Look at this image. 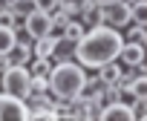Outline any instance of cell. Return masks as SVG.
<instances>
[{
  "label": "cell",
  "instance_id": "obj_1",
  "mask_svg": "<svg viewBox=\"0 0 147 121\" xmlns=\"http://www.w3.org/2000/svg\"><path fill=\"white\" fill-rule=\"evenodd\" d=\"M124 43V35L107 23H98L84 32V38L75 43V61L84 69H98L107 61L118 58V49Z\"/></svg>",
  "mask_w": 147,
  "mask_h": 121
},
{
  "label": "cell",
  "instance_id": "obj_2",
  "mask_svg": "<svg viewBox=\"0 0 147 121\" xmlns=\"http://www.w3.org/2000/svg\"><path fill=\"white\" fill-rule=\"evenodd\" d=\"M46 84H49V95L55 101H72L75 95L84 92L87 69L78 64L75 58L72 61H55L49 75H46Z\"/></svg>",
  "mask_w": 147,
  "mask_h": 121
},
{
  "label": "cell",
  "instance_id": "obj_3",
  "mask_svg": "<svg viewBox=\"0 0 147 121\" xmlns=\"http://www.w3.org/2000/svg\"><path fill=\"white\" fill-rule=\"evenodd\" d=\"M29 67H23V64H12V67H6L3 72H0V92H9V95H15V98H26V92H29Z\"/></svg>",
  "mask_w": 147,
  "mask_h": 121
},
{
  "label": "cell",
  "instance_id": "obj_4",
  "mask_svg": "<svg viewBox=\"0 0 147 121\" xmlns=\"http://www.w3.org/2000/svg\"><path fill=\"white\" fill-rule=\"evenodd\" d=\"M101 23L113 26V29H124L130 26V3L127 0H113V3H101Z\"/></svg>",
  "mask_w": 147,
  "mask_h": 121
},
{
  "label": "cell",
  "instance_id": "obj_5",
  "mask_svg": "<svg viewBox=\"0 0 147 121\" xmlns=\"http://www.w3.org/2000/svg\"><path fill=\"white\" fill-rule=\"evenodd\" d=\"M20 32L29 38V40H35V38H43V35H49V15L46 12H29L23 20H20Z\"/></svg>",
  "mask_w": 147,
  "mask_h": 121
},
{
  "label": "cell",
  "instance_id": "obj_6",
  "mask_svg": "<svg viewBox=\"0 0 147 121\" xmlns=\"http://www.w3.org/2000/svg\"><path fill=\"white\" fill-rule=\"evenodd\" d=\"M144 55H147V43H138V40H124L121 49H118V64L121 67H138L144 64Z\"/></svg>",
  "mask_w": 147,
  "mask_h": 121
},
{
  "label": "cell",
  "instance_id": "obj_7",
  "mask_svg": "<svg viewBox=\"0 0 147 121\" xmlns=\"http://www.w3.org/2000/svg\"><path fill=\"white\" fill-rule=\"evenodd\" d=\"M26 115H29V107L23 98L0 92V118H26Z\"/></svg>",
  "mask_w": 147,
  "mask_h": 121
},
{
  "label": "cell",
  "instance_id": "obj_8",
  "mask_svg": "<svg viewBox=\"0 0 147 121\" xmlns=\"http://www.w3.org/2000/svg\"><path fill=\"white\" fill-rule=\"evenodd\" d=\"M26 104H52L55 98L49 95V84H46V78L43 75H32L29 78V92H26V98H23Z\"/></svg>",
  "mask_w": 147,
  "mask_h": 121
},
{
  "label": "cell",
  "instance_id": "obj_9",
  "mask_svg": "<svg viewBox=\"0 0 147 121\" xmlns=\"http://www.w3.org/2000/svg\"><path fill=\"white\" fill-rule=\"evenodd\" d=\"M32 58H35V55H32V40H29V38H20V35H18L15 46H12V49L6 52V61H9V67H12V64H23V67H26Z\"/></svg>",
  "mask_w": 147,
  "mask_h": 121
},
{
  "label": "cell",
  "instance_id": "obj_10",
  "mask_svg": "<svg viewBox=\"0 0 147 121\" xmlns=\"http://www.w3.org/2000/svg\"><path fill=\"white\" fill-rule=\"evenodd\" d=\"M75 17H78V20H81L87 29L98 26V23H101V3H98V0H84Z\"/></svg>",
  "mask_w": 147,
  "mask_h": 121
},
{
  "label": "cell",
  "instance_id": "obj_11",
  "mask_svg": "<svg viewBox=\"0 0 147 121\" xmlns=\"http://www.w3.org/2000/svg\"><path fill=\"white\" fill-rule=\"evenodd\" d=\"M52 64H55V61H72V58H75V43H72V40H66L63 35H58L55 38V49H52Z\"/></svg>",
  "mask_w": 147,
  "mask_h": 121
},
{
  "label": "cell",
  "instance_id": "obj_12",
  "mask_svg": "<svg viewBox=\"0 0 147 121\" xmlns=\"http://www.w3.org/2000/svg\"><path fill=\"white\" fill-rule=\"evenodd\" d=\"M121 69H124V67L118 64V61H107V64H101V67L95 69V75L101 78V84H107V87H110V84H118Z\"/></svg>",
  "mask_w": 147,
  "mask_h": 121
},
{
  "label": "cell",
  "instance_id": "obj_13",
  "mask_svg": "<svg viewBox=\"0 0 147 121\" xmlns=\"http://www.w3.org/2000/svg\"><path fill=\"white\" fill-rule=\"evenodd\" d=\"M101 118H124V121H133V112H130L127 104H121V101H110V104L101 107Z\"/></svg>",
  "mask_w": 147,
  "mask_h": 121
},
{
  "label": "cell",
  "instance_id": "obj_14",
  "mask_svg": "<svg viewBox=\"0 0 147 121\" xmlns=\"http://www.w3.org/2000/svg\"><path fill=\"white\" fill-rule=\"evenodd\" d=\"M15 40H18V29H15L12 23H3V20H0V55H6V52L15 46Z\"/></svg>",
  "mask_w": 147,
  "mask_h": 121
},
{
  "label": "cell",
  "instance_id": "obj_15",
  "mask_svg": "<svg viewBox=\"0 0 147 121\" xmlns=\"http://www.w3.org/2000/svg\"><path fill=\"white\" fill-rule=\"evenodd\" d=\"M52 49H55V35H43V38L32 40V55L35 58H49Z\"/></svg>",
  "mask_w": 147,
  "mask_h": 121
},
{
  "label": "cell",
  "instance_id": "obj_16",
  "mask_svg": "<svg viewBox=\"0 0 147 121\" xmlns=\"http://www.w3.org/2000/svg\"><path fill=\"white\" fill-rule=\"evenodd\" d=\"M84 32H87V26H84V23H81V20H75V17H69V20H66V26H63V32H61V35H63V38H66V40H72V43H78V40H81V38H84Z\"/></svg>",
  "mask_w": 147,
  "mask_h": 121
},
{
  "label": "cell",
  "instance_id": "obj_17",
  "mask_svg": "<svg viewBox=\"0 0 147 121\" xmlns=\"http://www.w3.org/2000/svg\"><path fill=\"white\" fill-rule=\"evenodd\" d=\"M6 6L18 20H23L29 12H35V0H6Z\"/></svg>",
  "mask_w": 147,
  "mask_h": 121
},
{
  "label": "cell",
  "instance_id": "obj_18",
  "mask_svg": "<svg viewBox=\"0 0 147 121\" xmlns=\"http://www.w3.org/2000/svg\"><path fill=\"white\" fill-rule=\"evenodd\" d=\"M130 23H144L147 26V0H133L130 3Z\"/></svg>",
  "mask_w": 147,
  "mask_h": 121
},
{
  "label": "cell",
  "instance_id": "obj_19",
  "mask_svg": "<svg viewBox=\"0 0 147 121\" xmlns=\"http://www.w3.org/2000/svg\"><path fill=\"white\" fill-rule=\"evenodd\" d=\"M26 67H29V75H43L46 78L49 69H52V58H32Z\"/></svg>",
  "mask_w": 147,
  "mask_h": 121
},
{
  "label": "cell",
  "instance_id": "obj_20",
  "mask_svg": "<svg viewBox=\"0 0 147 121\" xmlns=\"http://www.w3.org/2000/svg\"><path fill=\"white\" fill-rule=\"evenodd\" d=\"M124 40H138V43H147V26L144 23H130L124 26Z\"/></svg>",
  "mask_w": 147,
  "mask_h": 121
},
{
  "label": "cell",
  "instance_id": "obj_21",
  "mask_svg": "<svg viewBox=\"0 0 147 121\" xmlns=\"http://www.w3.org/2000/svg\"><path fill=\"white\" fill-rule=\"evenodd\" d=\"M130 89L136 92V98H147V78H144V72L130 81Z\"/></svg>",
  "mask_w": 147,
  "mask_h": 121
},
{
  "label": "cell",
  "instance_id": "obj_22",
  "mask_svg": "<svg viewBox=\"0 0 147 121\" xmlns=\"http://www.w3.org/2000/svg\"><path fill=\"white\" fill-rule=\"evenodd\" d=\"M81 3H84V0H58V9H63L69 17H75L78 9H81Z\"/></svg>",
  "mask_w": 147,
  "mask_h": 121
},
{
  "label": "cell",
  "instance_id": "obj_23",
  "mask_svg": "<svg viewBox=\"0 0 147 121\" xmlns=\"http://www.w3.org/2000/svg\"><path fill=\"white\" fill-rule=\"evenodd\" d=\"M35 9H38V12H46V15H52V12L58 9V0H35Z\"/></svg>",
  "mask_w": 147,
  "mask_h": 121
},
{
  "label": "cell",
  "instance_id": "obj_24",
  "mask_svg": "<svg viewBox=\"0 0 147 121\" xmlns=\"http://www.w3.org/2000/svg\"><path fill=\"white\" fill-rule=\"evenodd\" d=\"M98 3H113V0H98Z\"/></svg>",
  "mask_w": 147,
  "mask_h": 121
}]
</instances>
